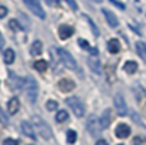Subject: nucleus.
<instances>
[{
	"instance_id": "nucleus-1",
	"label": "nucleus",
	"mask_w": 146,
	"mask_h": 145,
	"mask_svg": "<svg viewBox=\"0 0 146 145\" xmlns=\"http://www.w3.org/2000/svg\"><path fill=\"white\" fill-rule=\"evenodd\" d=\"M33 126L36 127V130L38 131V134L41 135V138H43L44 140H50L52 139V130L50 127V125L42 118L41 116H33L32 117Z\"/></svg>"
},
{
	"instance_id": "nucleus-2",
	"label": "nucleus",
	"mask_w": 146,
	"mask_h": 145,
	"mask_svg": "<svg viewBox=\"0 0 146 145\" xmlns=\"http://www.w3.org/2000/svg\"><path fill=\"white\" fill-rule=\"evenodd\" d=\"M24 87H26V94L27 99L29 103H36L38 97V84L31 75L26 76L24 79Z\"/></svg>"
},
{
	"instance_id": "nucleus-3",
	"label": "nucleus",
	"mask_w": 146,
	"mask_h": 145,
	"mask_svg": "<svg viewBox=\"0 0 146 145\" xmlns=\"http://www.w3.org/2000/svg\"><path fill=\"white\" fill-rule=\"evenodd\" d=\"M65 102H66V104L72 110V112H74V115L76 117H83L84 116V113H85V108H84L83 102H81L76 96L69 97V98L65 99Z\"/></svg>"
},
{
	"instance_id": "nucleus-4",
	"label": "nucleus",
	"mask_w": 146,
	"mask_h": 145,
	"mask_svg": "<svg viewBox=\"0 0 146 145\" xmlns=\"http://www.w3.org/2000/svg\"><path fill=\"white\" fill-rule=\"evenodd\" d=\"M57 51H58V55H60L61 61H62L64 65H65L67 69H70V70L78 71V64H76V61H75V59L71 56V54L67 52L65 49H57Z\"/></svg>"
},
{
	"instance_id": "nucleus-5",
	"label": "nucleus",
	"mask_w": 146,
	"mask_h": 145,
	"mask_svg": "<svg viewBox=\"0 0 146 145\" xmlns=\"http://www.w3.org/2000/svg\"><path fill=\"white\" fill-rule=\"evenodd\" d=\"M24 3H26V5L29 8L31 12H32L35 15H37L38 18H41V19L46 18V13H44L43 8L41 7L38 0H24Z\"/></svg>"
},
{
	"instance_id": "nucleus-6",
	"label": "nucleus",
	"mask_w": 146,
	"mask_h": 145,
	"mask_svg": "<svg viewBox=\"0 0 146 145\" xmlns=\"http://www.w3.org/2000/svg\"><path fill=\"white\" fill-rule=\"evenodd\" d=\"M114 106H116V110L119 116L127 115V104H126L125 97L121 93H117L116 96H114Z\"/></svg>"
},
{
	"instance_id": "nucleus-7",
	"label": "nucleus",
	"mask_w": 146,
	"mask_h": 145,
	"mask_svg": "<svg viewBox=\"0 0 146 145\" xmlns=\"http://www.w3.org/2000/svg\"><path fill=\"white\" fill-rule=\"evenodd\" d=\"M100 130H103L102 126H100V122L98 121V120L95 118L94 116H92L90 121L88 122V131H89V132H90L93 136H95V138H97V136L100 134Z\"/></svg>"
},
{
	"instance_id": "nucleus-8",
	"label": "nucleus",
	"mask_w": 146,
	"mask_h": 145,
	"mask_svg": "<svg viewBox=\"0 0 146 145\" xmlns=\"http://www.w3.org/2000/svg\"><path fill=\"white\" fill-rule=\"evenodd\" d=\"M74 27L69 26V24H61L58 27V36H60L61 40H67L74 35Z\"/></svg>"
},
{
	"instance_id": "nucleus-9",
	"label": "nucleus",
	"mask_w": 146,
	"mask_h": 145,
	"mask_svg": "<svg viewBox=\"0 0 146 145\" xmlns=\"http://www.w3.org/2000/svg\"><path fill=\"white\" fill-rule=\"evenodd\" d=\"M57 87L61 92H64V93H69V92L75 89V83L72 82L71 79H66L65 78V79H61L60 82L57 83Z\"/></svg>"
},
{
	"instance_id": "nucleus-10",
	"label": "nucleus",
	"mask_w": 146,
	"mask_h": 145,
	"mask_svg": "<svg viewBox=\"0 0 146 145\" xmlns=\"http://www.w3.org/2000/svg\"><path fill=\"white\" fill-rule=\"evenodd\" d=\"M99 122H100V126H102L103 130L109 127V125H111V122H112V112L109 108L103 111L102 116H100V118H99Z\"/></svg>"
},
{
	"instance_id": "nucleus-11",
	"label": "nucleus",
	"mask_w": 146,
	"mask_h": 145,
	"mask_svg": "<svg viewBox=\"0 0 146 145\" xmlns=\"http://www.w3.org/2000/svg\"><path fill=\"white\" fill-rule=\"evenodd\" d=\"M116 136L117 138H119V139H126V138H128L130 136V134H131V129H130V126L128 125H126V124H119V125H117V127H116Z\"/></svg>"
},
{
	"instance_id": "nucleus-12",
	"label": "nucleus",
	"mask_w": 146,
	"mask_h": 145,
	"mask_svg": "<svg viewBox=\"0 0 146 145\" xmlns=\"http://www.w3.org/2000/svg\"><path fill=\"white\" fill-rule=\"evenodd\" d=\"M102 12H103V14H104L107 22H108V24L112 27V28L118 27L119 22H118V18L114 15V13H112L111 10H108V9H102Z\"/></svg>"
},
{
	"instance_id": "nucleus-13",
	"label": "nucleus",
	"mask_w": 146,
	"mask_h": 145,
	"mask_svg": "<svg viewBox=\"0 0 146 145\" xmlns=\"http://www.w3.org/2000/svg\"><path fill=\"white\" fill-rule=\"evenodd\" d=\"M88 64L90 66V69L97 74H100L102 72V68H100V61L99 59L97 57V55H92V56L88 57Z\"/></svg>"
},
{
	"instance_id": "nucleus-14",
	"label": "nucleus",
	"mask_w": 146,
	"mask_h": 145,
	"mask_svg": "<svg viewBox=\"0 0 146 145\" xmlns=\"http://www.w3.org/2000/svg\"><path fill=\"white\" fill-rule=\"evenodd\" d=\"M22 131H23L24 135H27L28 138L33 139V140H36V132H35V127L32 126V124L28 121H23L22 122Z\"/></svg>"
},
{
	"instance_id": "nucleus-15",
	"label": "nucleus",
	"mask_w": 146,
	"mask_h": 145,
	"mask_svg": "<svg viewBox=\"0 0 146 145\" xmlns=\"http://www.w3.org/2000/svg\"><path fill=\"white\" fill-rule=\"evenodd\" d=\"M19 106H21L19 99L17 98V97H13V98L8 102V111H9L10 115H15V113L18 112V111H19Z\"/></svg>"
},
{
	"instance_id": "nucleus-16",
	"label": "nucleus",
	"mask_w": 146,
	"mask_h": 145,
	"mask_svg": "<svg viewBox=\"0 0 146 145\" xmlns=\"http://www.w3.org/2000/svg\"><path fill=\"white\" fill-rule=\"evenodd\" d=\"M9 84H10V87H12L14 90H17V89H22L24 87V80L23 79H21V78H18V76H10V80H9Z\"/></svg>"
},
{
	"instance_id": "nucleus-17",
	"label": "nucleus",
	"mask_w": 146,
	"mask_h": 145,
	"mask_svg": "<svg viewBox=\"0 0 146 145\" xmlns=\"http://www.w3.org/2000/svg\"><path fill=\"white\" fill-rule=\"evenodd\" d=\"M42 50H43V46H42V42L41 41H35V42L32 43V46H31V55L32 56H38V55L42 54Z\"/></svg>"
},
{
	"instance_id": "nucleus-18",
	"label": "nucleus",
	"mask_w": 146,
	"mask_h": 145,
	"mask_svg": "<svg viewBox=\"0 0 146 145\" xmlns=\"http://www.w3.org/2000/svg\"><path fill=\"white\" fill-rule=\"evenodd\" d=\"M119 50H121V43L117 38H112V40H109L108 51L111 52V54H117V52H119Z\"/></svg>"
},
{
	"instance_id": "nucleus-19",
	"label": "nucleus",
	"mask_w": 146,
	"mask_h": 145,
	"mask_svg": "<svg viewBox=\"0 0 146 145\" xmlns=\"http://www.w3.org/2000/svg\"><path fill=\"white\" fill-rule=\"evenodd\" d=\"M136 51L139 54V56L142 59V61L146 63V43L142 41H139L136 43Z\"/></svg>"
},
{
	"instance_id": "nucleus-20",
	"label": "nucleus",
	"mask_w": 146,
	"mask_h": 145,
	"mask_svg": "<svg viewBox=\"0 0 146 145\" xmlns=\"http://www.w3.org/2000/svg\"><path fill=\"white\" fill-rule=\"evenodd\" d=\"M123 69H125V71L127 72V74H133V72L137 71V63L136 61H127V63L125 64V66H123Z\"/></svg>"
},
{
	"instance_id": "nucleus-21",
	"label": "nucleus",
	"mask_w": 146,
	"mask_h": 145,
	"mask_svg": "<svg viewBox=\"0 0 146 145\" xmlns=\"http://www.w3.org/2000/svg\"><path fill=\"white\" fill-rule=\"evenodd\" d=\"M78 43H79V46H81V49L88 50V51H90L93 55H98V50H97V49H93V47L90 46V43H89L88 41H85V40H83V38H80V40L78 41Z\"/></svg>"
},
{
	"instance_id": "nucleus-22",
	"label": "nucleus",
	"mask_w": 146,
	"mask_h": 145,
	"mask_svg": "<svg viewBox=\"0 0 146 145\" xmlns=\"http://www.w3.org/2000/svg\"><path fill=\"white\" fill-rule=\"evenodd\" d=\"M14 60H15V54H14V51L12 49H8V50H5V52H4V61H5V64H13L14 63Z\"/></svg>"
},
{
	"instance_id": "nucleus-23",
	"label": "nucleus",
	"mask_w": 146,
	"mask_h": 145,
	"mask_svg": "<svg viewBox=\"0 0 146 145\" xmlns=\"http://www.w3.org/2000/svg\"><path fill=\"white\" fill-rule=\"evenodd\" d=\"M47 68H48V64H47V61H44V60H38L35 63V69L40 72L46 71Z\"/></svg>"
},
{
	"instance_id": "nucleus-24",
	"label": "nucleus",
	"mask_w": 146,
	"mask_h": 145,
	"mask_svg": "<svg viewBox=\"0 0 146 145\" xmlns=\"http://www.w3.org/2000/svg\"><path fill=\"white\" fill-rule=\"evenodd\" d=\"M84 18H85V21L89 23V26H90V28H92V32H93V35H94V37H99V29H98V27L94 24V22L92 21L90 18H89L86 14H84Z\"/></svg>"
},
{
	"instance_id": "nucleus-25",
	"label": "nucleus",
	"mask_w": 146,
	"mask_h": 145,
	"mask_svg": "<svg viewBox=\"0 0 146 145\" xmlns=\"http://www.w3.org/2000/svg\"><path fill=\"white\" fill-rule=\"evenodd\" d=\"M66 136H67L66 140H67V143H69V144H74L75 141H76V138H78L76 132H75L74 130H69V131H67Z\"/></svg>"
},
{
	"instance_id": "nucleus-26",
	"label": "nucleus",
	"mask_w": 146,
	"mask_h": 145,
	"mask_svg": "<svg viewBox=\"0 0 146 145\" xmlns=\"http://www.w3.org/2000/svg\"><path fill=\"white\" fill-rule=\"evenodd\" d=\"M67 118H69V115H67L66 111H58V113L56 115V121L57 122H65Z\"/></svg>"
},
{
	"instance_id": "nucleus-27",
	"label": "nucleus",
	"mask_w": 146,
	"mask_h": 145,
	"mask_svg": "<svg viewBox=\"0 0 146 145\" xmlns=\"http://www.w3.org/2000/svg\"><path fill=\"white\" fill-rule=\"evenodd\" d=\"M9 27L14 31V32H21V31H23V28L21 27V24H19L18 21H15V19H12V21L9 22Z\"/></svg>"
},
{
	"instance_id": "nucleus-28",
	"label": "nucleus",
	"mask_w": 146,
	"mask_h": 145,
	"mask_svg": "<svg viewBox=\"0 0 146 145\" xmlns=\"http://www.w3.org/2000/svg\"><path fill=\"white\" fill-rule=\"evenodd\" d=\"M145 143H146V139L142 138V136H135L132 140L133 145H145Z\"/></svg>"
},
{
	"instance_id": "nucleus-29",
	"label": "nucleus",
	"mask_w": 146,
	"mask_h": 145,
	"mask_svg": "<svg viewBox=\"0 0 146 145\" xmlns=\"http://www.w3.org/2000/svg\"><path fill=\"white\" fill-rule=\"evenodd\" d=\"M0 122H1L4 126H7L8 124H9V120H8L7 115H5V112L1 110V107H0Z\"/></svg>"
},
{
	"instance_id": "nucleus-30",
	"label": "nucleus",
	"mask_w": 146,
	"mask_h": 145,
	"mask_svg": "<svg viewBox=\"0 0 146 145\" xmlns=\"http://www.w3.org/2000/svg\"><path fill=\"white\" fill-rule=\"evenodd\" d=\"M57 107H58V103L56 101H48L46 103V108L48 111H55Z\"/></svg>"
},
{
	"instance_id": "nucleus-31",
	"label": "nucleus",
	"mask_w": 146,
	"mask_h": 145,
	"mask_svg": "<svg viewBox=\"0 0 146 145\" xmlns=\"http://www.w3.org/2000/svg\"><path fill=\"white\" fill-rule=\"evenodd\" d=\"M3 145H19V141L15 140V139H12V138H8L4 140Z\"/></svg>"
},
{
	"instance_id": "nucleus-32",
	"label": "nucleus",
	"mask_w": 146,
	"mask_h": 145,
	"mask_svg": "<svg viewBox=\"0 0 146 145\" xmlns=\"http://www.w3.org/2000/svg\"><path fill=\"white\" fill-rule=\"evenodd\" d=\"M7 14H8L7 7H4V5H0V19H3Z\"/></svg>"
},
{
	"instance_id": "nucleus-33",
	"label": "nucleus",
	"mask_w": 146,
	"mask_h": 145,
	"mask_svg": "<svg viewBox=\"0 0 146 145\" xmlns=\"http://www.w3.org/2000/svg\"><path fill=\"white\" fill-rule=\"evenodd\" d=\"M109 1L112 3V4L113 5H116L117 8H119V9H125V4H123V3H121V1H118V0H109Z\"/></svg>"
},
{
	"instance_id": "nucleus-34",
	"label": "nucleus",
	"mask_w": 146,
	"mask_h": 145,
	"mask_svg": "<svg viewBox=\"0 0 146 145\" xmlns=\"http://www.w3.org/2000/svg\"><path fill=\"white\" fill-rule=\"evenodd\" d=\"M65 1L70 5V7H71L72 10H78V4H76V1H75V0H65Z\"/></svg>"
},
{
	"instance_id": "nucleus-35",
	"label": "nucleus",
	"mask_w": 146,
	"mask_h": 145,
	"mask_svg": "<svg viewBox=\"0 0 146 145\" xmlns=\"http://www.w3.org/2000/svg\"><path fill=\"white\" fill-rule=\"evenodd\" d=\"M44 1H46L50 7H58V5H60V1H58V0H44Z\"/></svg>"
},
{
	"instance_id": "nucleus-36",
	"label": "nucleus",
	"mask_w": 146,
	"mask_h": 145,
	"mask_svg": "<svg viewBox=\"0 0 146 145\" xmlns=\"http://www.w3.org/2000/svg\"><path fill=\"white\" fill-rule=\"evenodd\" d=\"M95 145H108V143H107L106 140H103V139H99V140L95 143Z\"/></svg>"
},
{
	"instance_id": "nucleus-37",
	"label": "nucleus",
	"mask_w": 146,
	"mask_h": 145,
	"mask_svg": "<svg viewBox=\"0 0 146 145\" xmlns=\"http://www.w3.org/2000/svg\"><path fill=\"white\" fill-rule=\"evenodd\" d=\"M3 46H4V37H3L1 32H0V49H3Z\"/></svg>"
},
{
	"instance_id": "nucleus-38",
	"label": "nucleus",
	"mask_w": 146,
	"mask_h": 145,
	"mask_svg": "<svg viewBox=\"0 0 146 145\" xmlns=\"http://www.w3.org/2000/svg\"><path fill=\"white\" fill-rule=\"evenodd\" d=\"M142 115H144V117H146V104L144 106V108H142Z\"/></svg>"
},
{
	"instance_id": "nucleus-39",
	"label": "nucleus",
	"mask_w": 146,
	"mask_h": 145,
	"mask_svg": "<svg viewBox=\"0 0 146 145\" xmlns=\"http://www.w3.org/2000/svg\"><path fill=\"white\" fill-rule=\"evenodd\" d=\"M94 1H97V3H102L103 0H94Z\"/></svg>"
},
{
	"instance_id": "nucleus-40",
	"label": "nucleus",
	"mask_w": 146,
	"mask_h": 145,
	"mask_svg": "<svg viewBox=\"0 0 146 145\" xmlns=\"http://www.w3.org/2000/svg\"><path fill=\"white\" fill-rule=\"evenodd\" d=\"M119 145H122V144H119Z\"/></svg>"
}]
</instances>
